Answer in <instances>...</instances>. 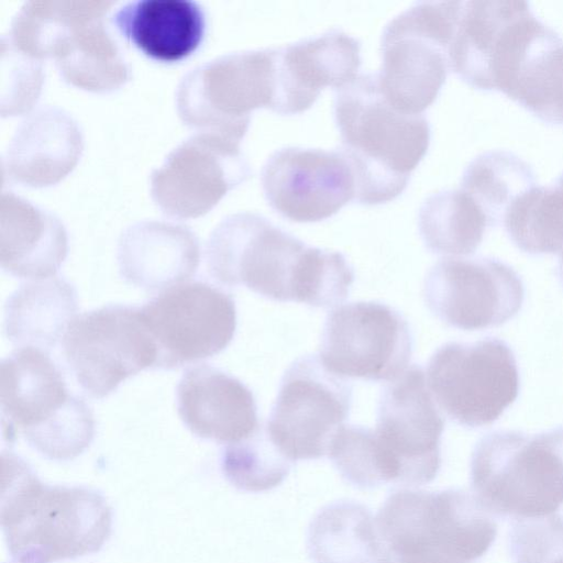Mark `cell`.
Instances as JSON below:
<instances>
[{
  "label": "cell",
  "instance_id": "12",
  "mask_svg": "<svg viewBox=\"0 0 563 563\" xmlns=\"http://www.w3.org/2000/svg\"><path fill=\"white\" fill-rule=\"evenodd\" d=\"M351 402L349 382L330 372L319 356L305 355L284 374L266 429L291 462L319 459L329 454Z\"/></svg>",
  "mask_w": 563,
  "mask_h": 563
},
{
  "label": "cell",
  "instance_id": "27",
  "mask_svg": "<svg viewBox=\"0 0 563 563\" xmlns=\"http://www.w3.org/2000/svg\"><path fill=\"white\" fill-rule=\"evenodd\" d=\"M307 547L316 563H375V519L357 503L328 505L311 521Z\"/></svg>",
  "mask_w": 563,
  "mask_h": 563
},
{
  "label": "cell",
  "instance_id": "11",
  "mask_svg": "<svg viewBox=\"0 0 563 563\" xmlns=\"http://www.w3.org/2000/svg\"><path fill=\"white\" fill-rule=\"evenodd\" d=\"M63 351L81 389L98 399L128 377L154 368L157 360L141 308L125 305L76 316L63 336Z\"/></svg>",
  "mask_w": 563,
  "mask_h": 563
},
{
  "label": "cell",
  "instance_id": "2",
  "mask_svg": "<svg viewBox=\"0 0 563 563\" xmlns=\"http://www.w3.org/2000/svg\"><path fill=\"white\" fill-rule=\"evenodd\" d=\"M334 118L340 150L353 169L355 200L373 206L397 198L429 148L426 117L396 109L382 92L378 75L361 74L336 90Z\"/></svg>",
  "mask_w": 563,
  "mask_h": 563
},
{
  "label": "cell",
  "instance_id": "25",
  "mask_svg": "<svg viewBox=\"0 0 563 563\" xmlns=\"http://www.w3.org/2000/svg\"><path fill=\"white\" fill-rule=\"evenodd\" d=\"M110 22L119 33L147 57L176 63L200 46L206 15L190 0H135L121 5Z\"/></svg>",
  "mask_w": 563,
  "mask_h": 563
},
{
  "label": "cell",
  "instance_id": "10",
  "mask_svg": "<svg viewBox=\"0 0 563 563\" xmlns=\"http://www.w3.org/2000/svg\"><path fill=\"white\" fill-rule=\"evenodd\" d=\"M443 429L426 373L415 364L390 382L379 400L374 435L384 483L433 481L441 466Z\"/></svg>",
  "mask_w": 563,
  "mask_h": 563
},
{
  "label": "cell",
  "instance_id": "22",
  "mask_svg": "<svg viewBox=\"0 0 563 563\" xmlns=\"http://www.w3.org/2000/svg\"><path fill=\"white\" fill-rule=\"evenodd\" d=\"M200 246L187 227L141 221L126 228L118 243L122 278L145 290H165L186 283L197 272Z\"/></svg>",
  "mask_w": 563,
  "mask_h": 563
},
{
  "label": "cell",
  "instance_id": "18",
  "mask_svg": "<svg viewBox=\"0 0 563 563\" xmlns=\"http://www.w3.org/2000/svg\"><path fill=\"white\" fill-rule=\"evenodd\" d=\"M273 53L271 110L284 115L308 110L325 87L338 90L347 85L361 66L360 42L339 30L273 48Z\"/></svg>",
  "mask_w": 563,
  "mask_h": 563
},
{
  "label": "cell",
  "instance_id": "8",
  "mask_svg": "<svg viewBox=\"0 0 563 563\" xmlns=\"http://www.w3.org/2000/svg\"><path fill=\"white\" fill-rule=\"evenodd\" d=\"M273 48L219 56L188 71L176 91L180 120L197 132L241 143L252 111L272 109Z\"/></svg>",
  "mask_w": 563,
  "mask_h": 563
},
{
  "label": "cell",
  "instance_id": "34",
  "mask_svg": "<svg viewBox=\"0 0 563 563\" xmlns=\"http://www.w3.org/2000/svg\"><path fill=\"white\" fill-rule=\"evenodd\" d=\"M508 550L514 563H558L563 560V514L512 520Z\"/></svg>",
  "mask_w": 563,
  "mask_h": 563
},
{
  "label": "cell",
  "instance_id": "7",
  "mask_svg": "<svg viewBox=\"0 0 563 563\" xmlns=\"http://www.w3.org/2000/svg\"><path fill=\"white\" fill-rule=\"evenodd\" d=\"M463 1H420L389 21L382 36L379 87L411 114L433 103L445 82Z\"/></svg>",
  "mask_w": 563,
  "mask_h": 563
},
{
  "label": "cell",
  "instance_id": "5",
  "mask_svg": "<svg viewBox=\"0 0 563 563\" xmlns=\"http://www.w3.org/2000/svg\"><path fill=\"white\" fill-rule=\"evenodd\" d=\"M111 1H27L12 20L8 41L22 54L54 58L69 85L107 93L131 79V68L112 36Z\"/></svg>",
  "mask_w": 563,
  "mask_h": 563
},
{
  "label": "cell",
  "instance_id": "31",
  "mask_svg": "<svg viewBox=\"0 0 563 563\" xmlns=\"http://www.w3.org/2000/svg\"><path fill=\"white\" fill-rule=\"evenodd\" d=\"M292 462L272 441L266 426L246 439L227 444L221 456V471L236 488L265 492L275 488L288 475Z\"/></svg>",
  "mask_w": 563,
  "mask_h": 563
},
{
  "label": "cell",
  "instance_id": "4",
  "mask_svg": "<svg viewBox=\"0 0 563 563\" xmlns=\"http://www.w3.org/2000/svg\"><path fill=\"white\" fill-rule=\"evenodd\" d=\"M375 519V563H474L492 547L497 525L462 489L394 492Z\"/></svg>",
  "mask_w": 563,
  "mask_h": 563
},
{
  "label": "cell",
  "instance_id": "13",
  "mask_svg": "<svg viewBox=\"0 0 563 563\" xmlns=\"http://www.w3.org/2000/svg\"><path fill=\"white\" fill-rule=\"evenodd\" d=\"M141 313L157 350L154 368L161 369L219 354L236 329L233 298L199 280L163 290L141 308Z\"/></svg>",
  "mask_w": 563,
  "mask_h": 563
},
{
  "label": "cell",
  "instance_id": "32",
  "mask_svg": "<svg viewBox=\"0 0 563 563\" xmlns=\"http://www.w3.org/2000/svg\"><path fill=\"white\" fill-rule=\"evenodd\" d=\"M329 457L341 476L360 488L384 485L374 430L343 424L334 435Z\"/></svg>",
  "mask_w": 563,
  "mask_h": 563
},
{
  "label": "cell",
  "instance_id": "24",
  "mask_svg": "<svg viewBox=\"0 0 563 563\" xmlns=\"http://www.w3.org/2000/svg\"><path fill=\"white\" fill-rule=\"evenodd\" d=\"M497 90L540 120L563 125V38L539 20L508 59Z\"/></svg>",
  "mask_w": 563,
  "mask_h": 563
},
{
  "label": "cell",
  "instance_id": "21",
  "mask_svg": "<svg viewBox=\"0 0 563 563\" xmlns=\"http://www.w3.org/2000/svg\"><path fill=\"white\" fill-rule=\"evenodd\" d=\"M84 150L78 123L63 109L45 107L18 128L2 158L4 177L32 188L53 186L76 167Z\"/></svg>",
  "mask_w": 563,
  "mask_h": 563
},
{
  "label": "cell",
  "instance_id": "19",
  "mask_svg": "<svg viewBox=\"0 0 563 563\" xmlns=\"http://www.w3.org/2000/svg\"><path fill=\"white\" fill-rule=\"evenodd\" d=\"M77 395L66 388L64 376L48 352L18 347L1 362L0 400L3 438L29 439L62 417Z\"/></svg>",
  "mask_w": 563,
  "mask_h": 563
},
{
  "label": "cell",
  "instance_id": "6",
  "mask_svg": "<svg viewBox=\"0 0 563 563\" xmlns=\"http://www.w3.org/2000/svg\"><path fill=\"white\" fill-rule=\"evenodd\" d=\"M473 496L499 518L527 519L563 505V426L537 434L497 430L483 437L471 457Z\"/></svg>",
  "mask_w": 563,
  "mask_h": 563
},
{
  "label": "cell",
  "instance_id": "16",
  "mask_svg": "<svg viewBox=\"0 0 563 563\" xmlns=\"http://www.w3.org/2000/svg\"><path fill=\"white\" fill-rule=\"evenodd\" d=\"M251 176L240 143L198 132L176 146L151 175L155 205L176 219L208 213L232 189Z\"/></svg>",
  "mask_w": 563,
  "mask_h": 563
},
{
  "label": "cell",
  "instance_id": "30",
  "mask_svg": "<svg viewBox=\"0 0 563 563\" xmlns=\"http://www.w3.org/2000/svg\"><path fill=\"white\" fill-rule=\"evenodd\" d=\"M512 243L529 254L563 251V174L551 186H534L508 209L503 222Z\"/></svg>",
  "mask_w": 563,
  "mask_h": 563
},
{
  "label": "cell",
  "instance_id": "33",
  "mask_svg": "<svg viewBox=\"0 0 563 563\" xmlns=\"http://www.w3.org/2000/svg\"><path fill=\"white\" fill-rule=\"evenodd\" d=\"M43 81L42 62L19 52L3 35L1 37V115L15 117L29 112L38 99Z\"/></svg>",
  "mask_w": 563,
  "mask_h": 563
},
{
  "label": "cell",
  "instance_id": "1",
  "mask_svg": "<svg viewBox=\"0 0 563 563\" xmlns=\"http://www.w3.org/2000/svg\"><path fill=\"white\" fill-rule=\"evenodd\" d=\"M1 528L13 563H54L99 551L112 510L95 489L43 484L19 456L2 453Z\"/></svg>",
  "mask_w": 563,
  "mask_h": 563
},
{
  "label": "cell",
  "instance_id": "17",
  "mask_svg": "<svg viewBox=\"0 0 563 563\" xmlns=\"http://www.w3.org/2000/svg\"><path fill=\"white\" fill-rule=\"evenodd\" d=\"M269 206L295 222H317L355 199L352 166L341 150L284 147L275 151L261 173Z\"/></svg>",
  "mask_w": 563,
  "mask_h": 563
},
{
  "label": "cell",
  "instance_id": "3",
  "mask_svg": "<svg viewBox=\"0 0 563 563\" xmlns=\"http://www.w3.org/2000/svg\"><path fill=\"white\" fill-rule=\"evenodd\" d=\"M206 263L219 284L311 307L321 303L332 278L329 250L308 246L253 212L228 216L213 229Z\"/></svg>",
  "mask_w": 563,
  "mask_h": 563
},
{
  "label": "cell",
  "instance_id": "35",
  "mask_svg": "<svg viewBox=\"0 0 563 563\" xmlns=\"http://www.w3.org/2000/svg\"><path fill=\"white\" fill-rule=\"evenodd\" d=\"M558 278L563 286V251L560 252V257L558 262V268H556Z\"/></svg>",
  "mask_w": 563,
  "mask_h": 563
},
{
  "label": "cell",
  "instance_id": "36",
  "mask_svg": "<svg viewBox=\"0 0 563 563\" xmlns=\"http://www.w3.org/2000/svg\"><path fill=\"white\" fill-rule=\"evenodd\" d=\"M559 563H563V560L561 562H559Z\"/></svg>",
  "mask_w": 563,
  "mask_h": 563
},
{
  "label": "cell",
  "instance_id": "28",
  "mask_svg": "<svg viewBox=\"0 0 563 563\" xmlns=\"http://www.w3.org/2000/svg\"><path fill=\"white\" fill-rule=\"evenodd\" d=\"M418 227L424 245L443 255L472 254L490 228L483 210L461 188L429 196L420 207Z\"/></svg>",
  "mask_w": 563,
  "mask_h": 563
},
{
  "label": "cell",
  "instance_id": "29",
  "mask_svg": "<svg viewBox=\"0 0 563 563\" xmlns=\"http://www.w3.org/2000/svg\"><path fill=\"white\" fill-rule=\"evenodd\" d=\"M534 186L531 167L508 151L479 154L467 165L461 180V189L483 210L490 228L503 224L511 205Z\"/></svg>",
  "mask_w": 563,
  "mask_h": 563
},
{
  "label": "cell",
  "instance_id": "15",
  "mask_svg": "<svg viewBox=\"0 0 563 563\" xmlns=\"http://www.w3.org/2000/svg\"><path fill=\"white\" fill-rule=\"evenodd\" d=\"M423 296L442 322L474 331L512 319L522 307L525 287L519 275L496 258L445 257L429 271Z\"/></svg>",
  "mask_w": 563,
  "mask_h": 563
},
{
  "label": "cell",
  "instance_id": "20",
  "mask_svg": "<svg viewBox=\"0 0 563 563\" xmlns=\"http://www.w3.org/2000/svg\"><path fill=\"white\" fill-rule=\"evenodd\" d=\"M177 409L197 437L234 443L258 428L252 391L236 377L209 364L188 368L177 386Z\"/></svg>",
  "mask_w": 563,
  "mask_h": 563
},
{
  "label": "cell",
  "instance_id": "26",
  "mask_svg": "<svg viewBox=\"0 0 563 563\" xmlns=\"http://www.w3.org/2000/svg\"><path fill=\"white\" fill-rule=\"evenodd\" d=\"M78 297L67 280L38 279L20 286L4 306V332L18 347L48 352L77 316Z\"/></svg>",
  "mask_w": 563,
  "mask_h": 563
},
{
  "label": "cell",
  "instance_id": "14",
  "mask_svg": "<svg viewBox=\"0 0 563 563\" xmlns=\"http://www.w3.org/2000/svg\"><path fill=\"white\" fill-rule=\"evenodd\" d=\"M412 347L411 331L401 313L385 303L357 301L330 311L319 357L343 378L393 382L407 369Z\"/></svg>",
  "mask_w": 563,
  "mask_h": 563
},
{
  "label": "cell",
  "instance_id": "9",
  "mask_svg": "<svg viewBox=\"0 0 563 563\" xmlns=\"http://www.w3.org/2000/svg\"><path fill=\"white\" fill-rule=\"evenodd\" d=\"M427 383L449 418L467 428L495 422L520 388L515 354L497 338L445 343L429 361Z\"/></svg>",
  "mask_w": 563,
  "mask_h": 563
},
{
  "label": "cell",
  "instance_id": "23",
  "mask_svg": "<svg viewBox=\"0 0 563 563\" xmlns=\"http://www.w3.org/2000/svg\"><path fill=\"white\" fill-rule=\"evenodd\" d=\"M67 253L68 236L58 218L13 192H2L0 262L3 271L19 278H51Z\"/></svg>",
  "mask_w": 563,
  "mask_h": 563
}]
</instances>
